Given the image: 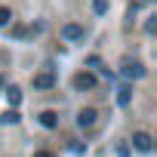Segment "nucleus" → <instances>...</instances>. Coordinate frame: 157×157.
I'll return each mask as SVG.
<instances>
[{"label": "nucleus", "instance_id": "nucleus-1", "mask_svg": "<svg viewBox=\"0 0 157 157\" xmlns=\"http://www.w3.org/2000/svg\"><path fill=\"white\" fill-rule=\"evenodd\" d=\"M120 74L126 77V80H139V77H145V65L136 62V59H123L120 62Z\"/></svg>", "mask_w": 157, "mask_h": 157}, {"label": "nucleus", "instance_id": "nucleus-2", "mask_svg": "<svg viewBox=\"0 0 157 157\" xmlns=\"http://www.w3.org/2000/svg\"><path fill=\"white\" fill-rule=\"evenodd\" d=\"M132 148L136 151H142V154H151L154 151V139H151V132H132Z\"/></svg>", "mask_w": 157, "mask_h": 157}, {"label": "nucleus", "instance_id": "nucleus-3", "mask_svg": "<svg viewBox=\"0 0 157 157\" xmlns=\"http://www.w3.org/2000/svg\"><path fill=\"white\" fill-rule=\"evenodd\" d=\"M62 37H65V40H71V43L83 40V25H77V22H68V25H62Z\"/></svg>", "mask_w": 157, "mask_h": 157}, {"label": "nucleus", "instance_id": "nucleus-4", "mask_svg": "<svg viewBox=\"0 0 157 157\" xmlns=\"http://www.w3.org/2000/svg\"><path fill=\"white\" fill-rule=\"evenodd\" d=\"M34 86H37V90H52V86H56L52 71H40V74H34Z\"/></svg>", "mask_w": 157, "mask_h": 157}, {"label": "nucleus", "instance_id": "nucleus-5", "mask_svg": "<svg viewBox=\"0 0 157 157\" xmlns=\"http://www.w3.org/2000/svg\"><path fill=\"white\" fill-rule=\"evenodd\" d=\"M74 86H77V90H96V74H86V71L77 74V77H74Z\"/></svg>", "mask_w": 157, "mask_h": 157}, {"label": "nucleus", "instance_id": "nucleus-6", "mask_svg": "<svg viewBox=\"0 0 157 157\" xmlns=\"http://www.w3.org/2000/svg\"><path fill=\"white\" fill-rule=\"evenodd\" d=\"M96 117H99V114H96V108H83L80 114H77V126H93V123H96Z\"/></svg>", "mask_w": 157, "mask_h": 157}, {"label": "nucleus", "instance_id": "nucleus-7", "mask_svg": "<svg viewBox=\"0 0 157 157\" xmlns=\"http://www.w3.org/2000/svg\"><path fill=\"white\" fill-rule=\"evenodd\" d=\"M40 123H43L46 129H56V126H59V114H56V111H43V114H40Z\"/></svg>", "mask_w": 157, "mask_h": 157}, {"label": "nucleus", "instance_id": "nucleus-8", "mask_svg": "<svg viewBox=\"0 0 157 157\" xmlns=\"http://www.w3.org/2000/svg\"><path fill=\"white\" fill-rule=\"evenodd\" d=\"M129 99H132V90H129V86H120V90H117V105H120V108H126V105H129Z\"/></svg>", "mask_w": 157, "mask_h": 157}, {"label": "nucleus", "instance_id": "nucleus-9", "mask_svg": "<svg viewBox=\"0 0 157 157\" xmlns=\"http://www.w3.org/2000/svg\"><path fill=\"white\" fill-rule=\"evenodd\" d=\"M6 99H10V105L16 108V105L22 102V90H19V86H6Z\"/></svg>", "mask_w": 157, "mask_h": 157}, {"label": "nucleus", "instance_id": "nucleus-10", "mask_svg": "<svg viewBox=\"0 0 157 157\" xmlns=\"http://www.w3.org/2000/svg\"><path fill=\"white\" fill-rule=\"evenodd\" d=\"M93 13L96 16H105L108 13V0H93Z\"/></svg>", "mask_w": 157, "mask_h": 157}, {"label": "nucleus", "instance_id": "nucleus-11", "mask_svg": "<svg viewBox=\"0 0 157 157\" xmlns=\"http://www.w3.org/2000/svg\"><path fill=\"white\" fill-rule=\"evenodd\" d=\"M0 123H19V111H3L0 114Z\"/></svg>", "mask_w": 157, "mask_h": 157}, {"label": "nucleus", "instance_id": "nucleus-12", "mask_svg": "<svg viewBox=\"0 0 157 157\" xmlns=\"http://www.w3.org/2000/svg\"><path fill=\"white\" fill-rule=\"evenodd\" d=\"M13 22V13L6 10V6H0V28H3V25H10Z\"/></svg>", "mask_w": 157, "mask_h": 157}, {"label": "nucleus", "instance_id": "nucleus-13", "mask_svg": "<svg viewBox=\"0 0 157 157\" xmlns=\"http://www.w3.org/2000/svg\"><path fill=\"white\" fill-rule=\"evenodd\" d=\"M34 157H52V154H49V151H37Z\"/></svg>", "mask_w": 157, "mask_h": 157}]
</instances>
